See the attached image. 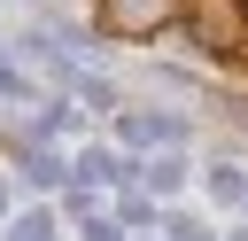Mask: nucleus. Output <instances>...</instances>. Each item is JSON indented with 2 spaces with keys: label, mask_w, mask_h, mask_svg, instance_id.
Segmentation results:
<instances>
[{
  "label": "nucleus",
  "mask_w": 248,
  "mask_h": 241,
  "mask_svg": "<svg viewBox=\"0 0 248 241\" xmlns=\"http://www.w3.org/2000/svg\"><path fill=\"white\" fill-rule=\"evenodd\" d=\"M178 8H186V0H108V16H116L124 31H155V23L178 16Z\"/></svg>",
  "instance_id": "f03ea898"
},
{
  "label": "nucleus",
  "mask_w": 248,
  "mask_h": 241,
  "mask_svg": "<svg viewBox=\"0 0 248 241\" xmlns=\"http://www.w3.org/2000/svg\"><path fill=\"white\" fill-rule=\"evenodd\" d=\"M186 23L217 54H248V0H186Z\"/></svg>",
  "instance_id": "f257e3e1"
}]
</instances>
